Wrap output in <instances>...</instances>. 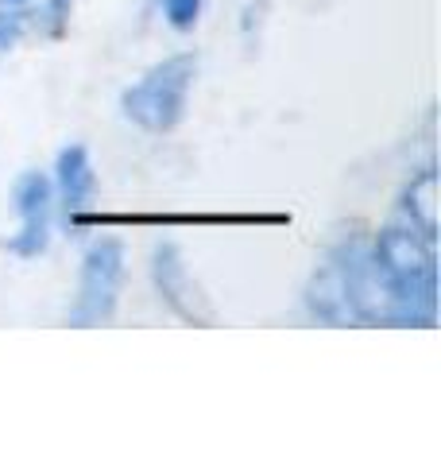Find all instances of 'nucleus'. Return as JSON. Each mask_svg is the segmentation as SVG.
Instances as JSON below:
<instances>
[{
  "label": "nucleus",
  "mask_w": 441,
  "mask_h": 465,
  "mask_svg": "<svg viewBox=\"0 0 441 465\" xmlns=\"http://www.w3.org/2000/svg\"><path fill=\"white\" fill-rule=\"evenodd\" d=\"M198 12H201V0H163V16L179 32H190L198 24Z\"/></svg>",
  "instance_id": "f8f14e48"
},
{
  "label": "nucleus",
  "mask_w": 441,
  "mask_h": 465,
  "mask_svg": "<svg viewBox=\"0 0 441 465\" xmlns=\"http://www.w3.org/2000/svg\"><path fill=\"white\" fill-rule=\"evenodd\" d=\"M93 163H90V152L82 143H66L54 159V186H58V202H63V213L66 222L74 213L85 210V202L93 194Z\"/></svg>",
  "instance_id": "0eeeda50"
},
{
  "label": "nucleus",
  "mask_w": 441,
  "mask_h": 465,
  "mask_svg": "<svg viewBox=\"0 0 441 465\" xmlns=\"http://www.w3.org/2000/svg\"><path fill=\"white\" fill-rule=\"evenodd\" d=\"M329 256L345 280L348 302H352V311H357V322L360 326H395V307H391L384 272L376 264L372 241H364L360 232H348Z\"/></svg>",
  "instance_id": "20e7f679"
},
{
  "label": "nucleus",
  "mask_w": 441,
  "mask_h": 465,
  "mask_svg": "<svg viewBox=\"0 0 441 465\" xmlns=\"http://www.w3.org/2000/svg\"><path fill=\"white\" fill-rule=\"evenodd\" d=\"M403 222L415 225L426 241H437V171L422 167L403 191Z\"/></svg>",
  "instance_id": "1a4fd4ad"
},
{
  "label": "nucleus",
  "mask_w": 441,
  "mask_h": 465,
  "mask_svg": "<svg viewBox=\"0 0 441 465\" xmlns=\"http://www.w3.org/2000/svg\"><path fill=\"white\" fill-rule=\"evenodd\" d=\"M376 264L384 272L395 326H422L437 322V256L434 241H426L415 225H387L372 241Z\"/></svg>",
  "instance_id": "f257e3e1"
},
{
  "label": "nucleus",
  "mask_w": 441,
  "mask_h": 465,
  "mask_svg": "<svg viewBox=\"0 0 441 465\" xmlns=\"http://www.w3.org/2000/svg\"><path fill=\"white\" fill-rule=\"evenodd\" d=\"M70 8H74V0H43V12H39V27H43V32H47L51 39H58V35L66 32Z\"/></svg>",
  "instance_id": "9b49d317"
},
{
  "label": "nucleus",
  "mask_w": 441,
  "mask_h": 465,
  "mask_svg": "<svg viewBox=\"0 0 441 465\" xmlns=\"http://www.w3.org/2000/svg\"><path fill=\"white\" fill-rule=\"evenodd\" d=\"M27 24H32V12H24V8H0V54H8L12 47H16L20 35L27 32Z\"/></svg>",
  "instance_id": "9d476101"
},
{
  "label": "nucleus",
  "mask_w": 441,
  "mask_h": 465,
  "mask_svg": "<svg viewBox=\"0 0 441 465\" xmlns=\"http://www.w3.org/2000/svg\"><path fill=\"white\" fill-rule=\"evenodd\" d=\"M152 280L159 287V295H163V302L182 318V322H194V326H213L217 322L213 307L201 299V291L194 287V280H190L179 244L159 241L152 249Z\"/></svg>",
  "instance_id": "423d86ee"
},
{
  "label": "nucleus",
  "mask_w": 441,
  "mask_h": 465,
  "mask_svg": "<svg viewBox=\"0 0 441 465\" xmlns=\"http://www.w3.org/2000/svg\"><path fill=\"white\" fill-rule=\"evenodd\" d=\"M198 74V54H171L163 63H155L140 82H132L121 94V113L143 133L163 136L171 128H179L186 116V97Z\"/></svg>",
  "instance_id": "f03ea898"
},
{
  "label": "nucleus",
  "mask_w": 441,
  "mask_h": 465,
  "mask_svg": "<svg viewBox=\"0 0 441 465\" xmlns=\"http://www.w3.org/2000/svg\"><path fill=\"white\" fill-rule=\"evenodd\" d=\"M124 283V244L116 237L93 241L82 256L78 275V302L70 311V326H109L116 314V299H121Z\"/></svg>",
  "instance_id": "7ed1b4c3"
},
{
  "label": "nucleus",
  "mask_w": 441,
  "mask_h": 465,
  "mask_svg": "<svg viewBox=\"0 0 441 465\" xmlns=\"http://www.w3.org/2000/svg\"><path fill=\"white\" fill-rule=\"evenodd\" d=\"M306 307H310L326 326H360L357 311H352V302H348L345 280H341V272H337V264H333V256L310 275V287H306Z\"/></svg>",
  "instance_id": "6e6552de"
},
{
  "label": "nucleus",
  "mask_w": 441,
  "mask_h": 465,
  "mask_svg": "<svg viewBox=\"0 0 441 465\" xmlns=\"http://www.w3.org/2000/svg\"><path fill=\"white\" fill-rule=\"evenodd\" d=\"M27 0H0V8H24Z\"/></svg>",
  "instance_id": "ddd939ff"
},
{
  "label": "nucleus",
  "mask_w": 441,
  "mask_h": 465,
  "mask_svg": "<svg viewBox=\"0 0 441 465\" xmlns=\"http://www.w3.org/2000/svg\"><path fill=\"white\" fill-rule=\"evenodd\" d=\"M12 198H16V213H20V232L8 241V252L16 256H39L47 252L51 241V210H54V183L43 171H24L16 186H12Z\"/></svg>",
  "instance_id": "39448f33"
}]
</instances>
